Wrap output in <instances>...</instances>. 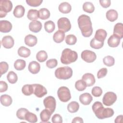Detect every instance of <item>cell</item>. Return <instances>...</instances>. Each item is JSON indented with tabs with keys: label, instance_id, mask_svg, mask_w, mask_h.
I'll return each mask as SVG.
<instances>
[{
	"label": "cell",
	"instance_id": "1",
	"mask_svg": "<svg viewBox=\"0 0 123 123\" xmlns=\"http://www.w3.org/2000/svg\"><path fill=\"white\" fill-rule=\"evenodd\" d=\"M78 26L81 30L82 35L86 37H90L93 33L92 22L89 16L82 14L77 19Z\"/></svg>",
	"mask_w": 123,
	"mask_h": 123
},
{
	"label": "cell",
	"instance_id": "2",
	"mask_svg": "<svg viewBox=\"0 0 123 123\" xmlns=\"http://www.w3.org/2000/svg\"><path fill=\"white\" fill-rule=\"evenodd\" d=\"M92 110L96 116L99 119H103L112 116L114 114V111L111 108H105L102 104L99 101L94 103L92 106Z\"/></svg>",
	"mask_w": 123,
	"mask_h": 123
},
{
	"label": "cell",
	"instance_id": "3",
	"mask_svg": "<svg viewBox=\"0 0 123 123\" xmlns=\"http://www.w3.org/2000/svg\"><path fill=\"white\" fill-rule=\"evenodd\" d=\"M78 58V54L75 51L66 48L63 50L61 57V62L64 64H69L75 62Z\"/></svg>",
	"mask_w": 123,
	"mask_h": 123
},
{
	"label": "cell",
	"instance_id": "4",
	"mask_svg": "<svg viewBox=\"0 0 123 123\" xmlns=\"http://www.w3.org/2000/svg\"><path fill=\"white\" fill-rule=\"evenodd\" d=\"M73 75V70L69 66L61 67L55 71L56 77L59 79L66 80L70 78Z\"/></svg>",
	"mask_w": 123,
	"mask_h": 123
},
{
	"label": "cell",
	"instance_id": "5",
	"mask_svg": "<svg viewBox=\"0 0 123 123\" xmlns=\"http://www.w3.org/2000/svg\"><path fill=\"white\" fill-rule=\"evenodd\" d=\"M12 8V3L9 0L0 1V17H5L7 12H11Z\"/></svg>",
	"mask_w": 123,
	"mask_h": 123
},
{
	"label": "cell",
	"instance_id": "6",
	"mask_svg": "<svg viewBox=\"0 0 123 123\" xmlns=\"http://www.w3.org/2000/svg\"><path fill=\"white\" fill-rule=\"evenodd\" d=\"M57 94L59 99L63 102L68 101L71 98L70 90L64 86H61L58 89Z\"/></svg>",
	"mask_w": 123,
	"mask_h": 123
},
{
	"label": "cell",
	"instance_id": "7",
	"mask_svg": "<svg viewBox=\"0 0 123 123\" xmlns=\"http://www.w3.org/2000/svg\"><path fill=\"white\" fill-rule=\"evenodd\" d=\"M57 25L59 30L63 32H67L71 28L70 21L66 17L60 18L58 20Z\"/></svg>",
	"mask_w": 123,
	"mask_h": 123
},
{
	"label": "cell",
	"instance_id": "8",
	"mask_svg": "<svg viewBox=\"0 0 123 123\" xmlns=\"http://www.w3.org/2000/svg\"><path fill=\"white\" fill-rule=\"evenodd\" d=\"M117 99V96L113 92H108L106 93L102 99L103 103L107 106H110L114 104Z\"/></svg>",
	"mask_w": 123,
	"mask_h": 123
},
{
	"label": "cell",
	"instance_id": "9",
	"mask_svg": "<svg viewBox=\"0 0 123 123\" xmlns=\"http://www.w3.org/2000/svg\"><path fill=\"white\" fill-rule=\"evenodd\" d=\"M43 104L45 108L49 111L52 113L56 109V102L55 98L52 96H48L45 98L43 100Z\"/></svg>",
	"mask_w": 123,
	"mask_h": 123
},
{
	"label": "cell",
	"instance_id": "10",
	"mask_svg": "<svg viewBox=\"0 0 123 123\" xmlns=\"http://www.w3.org/2000/svg\"><path fill=\"white\" fill-rule=\"evenodd\" d=\"M81 58L86 62L91 63L94 62L96 58V53L89 50H85L81 53Z\"/></svg>",
	"mask_w": 123,
	"mask_h": 123
},
{
	"label": "cell",
	"instance_id": "11",
	"mask_svg": "<svg viewBox=\"0 0 123 123\" xmlns=\"http://www.w3.org/2000/svg\"><path fill=\"white\" fill-rule=\"evenodd\" d=\"M33 86V94L38 98H42L47 94L46 88L40 84H32Z\"/></svg>",
	"mask_w": 123,
	"mask_h": 123
},
{
	"label": "cell",
	"instance_id": "12",
	"mask_svg": "<svg viewBox=\"0 0 123 123\" xmlns=\"http://www.w3.org/2000/svg\"><path fill=\"white\" fill-rule=\"evenodd\" d=\"M1 43L4 48L11 49L13 46L14 41L12 37L11 36H6L2 38Z\"/></svg>",
	"mask_w": 123,
	"mask_h": 123
},
{
	"label": "cell",
	"instance_id": "13",
	"mask_svg": "<svg viewBox=\"0 0 123 123\" xmlns=\"http://www.w3.org/2000/svg\"><path fill=\"white\" fill-rule=\"evenodd\" d=\"M82 80L85 83L86 86H91L95 83V78L93 74L90 73H86L84 74Z\"/></svg>",
	"mask_w": 123,
	"mask_h": 123
},
{
	"label": "cell",
	"instance_id": "14",
	"mask_svg": "<svg viewBox=\"0 0 123 123\" xmlns=\"http://www.w3.org/2000/svg\"><path fill=\"white\" fill-rule=\"evenodd\" d=\"M12 29V25L7 20H1L0 21V31L2 33H8Z\"/></svg>",
	"mask_w": 123,
	"mask_h": 123
},
{
	"label": "cell",
	"instance_id": "15",
	"mask_svg": "<svg viewBox=\"0 0 123 123\" xmlns=\"http://www.w3.org/2000/svg\"><path fill=\"white\" fill-rule=\"evenodd\" d=\"M42 24L39 21H33L29 23V30L34 33H37L39 32L42 28Z\"/></svg>",
	"mask_w": 123,
	"mask_h": 123
},
{
	"label": "cell",
	"instance_id": "16",
	"mask_svg": "<svg viewBox=\"0 0 123 123\" xmlns=\"http://www.w3.org/2000/svg\"><path fill=\"white\" fill-rule=\"evenodd\" d=\"M93 100L92 96L88 93H85L79 96L80 102L85 105H89Z\"/></svg>",
	"mask_w": 123,
	"mask_h": 123
},
{
	"label": "cell",
	"instance_id": "17",
	"mask_svg": "<svg viewBox=\"0 0 123 123\" xmlns=\"http://www.w3.org/2000/svg\"><path fill=\"white\" fill-rule=\"evenodd\" d=\"M37 42V37L31 34H29L25 36V44L29 47H33L36 45Z\"/></svg>",
	"mask_w": 123,
	"mask_h": 123
},
{
	"label": "cell",
	"instance_id": "18",
	"mask_svg": "<svg viewBox=\"0 0 123 123\" xmlns=\"http://www.w3.org/2000/svg\"><path fill=\"white\" fill-rule=\"evenodd\" d=\"M29 71L32 74H37L40 69V66L38 62L36 61L31 62L28 67Z\"/></svg>",
	"mask_w": 123,
	"mask_h": 123
},
{
	"label": "cell",
	"instance_id": "19",
	"mask_svg": "<svg viewBox=\"0 0 123 123\" xmlns=\"http://www.w3.org/2000/svg\"><path fill=\"white\" fill-rule=\"evenodd\" d=\"M113 35L122 39L123 37V25L121 23H117L114 27Z\"/></svg>",
	"mask_w": 123,
	"mask_h": 123
},
{
	"label": "cell",
	"instance_id": "20",
	"mask_svg": "<svg viewBox=\"0 0 123 123\" xmlns=\"http://www.w3.org/2000/svg\"><path fill=\"white\" fill-rule=\"evenodd\" d=\"M107 35V32L104 29H99L96 31L94 38L98 41L104 42Z\"/></svg>",
	"mask_w": 123,
	"mask_h": 123
},
{
	"label": "cell",
	"instance_id": "21",
	"mask_svg": "<svg viewBox=\"0 0 123 123\" xmlns=\"http://www.w3.org/2000/svg\"><path fill=\"white\" fill-rule=\"evenodd\" d=\"M120 39L118 37L113 34L108 38V44L111 47H117L120 44Z\"/></svg>",
	"mask_w": 123,
	"mask_h": 123
},
{
	"label": "cell",
	"instance_id": "22",
	"mask_svg": "<svg viewBox=\"0 0 123 123\" xmlns=\"http://www.w3.org/2000/svg\"><path fill=\"white\" fill-rule=\"evenodd\" d=\"M106 16L109 21L111 22H114L117 19L118 14L116 10L114 9H110L107 12Z\"/></svg>",
	"mask_w": 123,
	"mask_h": 123
},
{
	"label": "cell",
	"instance_id": "23",
	"mask_svg": "<svg viewBox=\"0 0 123 123\" xmlns=\"http://www.w3.org/2000/svg\"><path fill=\"white\" fill-rule=\"evenodd\" d=\"M65 38L64 32L61 31H57L53 36V39L54 41L57 43H60L62 42Z\"/></svg>",
	"mask_w": 123,
	"mask_h": 123
},
{
	"label": "cell",
	"instance_id": "24",
	"mask_svg": "<svg viewBox=\"0 0 123 123\" xmlns=\"http://www.w3.org/2000/svg\"><path fill=\"white\" fill-rule=\"evenodd\" d=\"M52 113L48 110L44 109L40 113V119L43 123H48Z\"/></svg>",
	"mask_w": 123,
	"mask_h": 123
},
{
	"label": "cell",
	"instance_id": "25",
	"mask_svg": "<svg viewBox=\"0 0 123 123\" xmlns=\"http://www.w3.org/2000/svg\"><path fill=\"white\" fill-rule=\"evenodd\" d=\"M58 9L59 11L62 13H68L71 12L72 7L68 2H63L59 5Z\"/></svg>",
	"mask_w": 123,
	"mask_h": 123
},
{
	"label": "cell",
	"instance_id": "26",
	"mask_svg": "<svg viewBox=\"0 0 123 123\" xmlns=\"http://www.w3.org/2000/svg\"><path fill=\"white\" fill-rule=\"evenodd\" d=\"M25 12V9L24 7L21 5H19L15 7L13 14L16 18H21L24 16Z\"/></svg>",
	"mask_w": 123,
	"mask_h": 123
},
{
	"label": "cell",
	"instance_id": "27",
	"mask_svg": "<svg viewBox=\"0 0 123 123\" xmlns=\"http://www.w3.org/2000/svg\"><path fill=\"white\" fill-rule=\"evenodd\" d=\"M12 101L11 97L8 95L4 94L0 96V102L4 106H9L12 103Z\"/></svg>",
	"mask_w": 123,
	"mask_h": 123
},
{
	"label": "cell",
	"instance_id": "28",
	"mask_svg": "<svg viewBox=\"0 0 123 123\" xmlns=\"http://www.w3.org/2000/svg\"><path fill=\"white\" fill-rule=\"evenodd\" d=\"M18 54L20 57L23 58H27L30 56L31 51L29 49L24 46H22L18 49Z\"/></svg>",
	"mask_w": 123,
	"mask_h": 123
},
{
	"label": "cell",
	"instance_id": "29",
	"mask_svg": "<svg viewBox=\"0 0 123 123\" xmlns=\"http://www.w3.org/2000/svg\"><path fill=\"white\" fill-rule=\"evenodd\" d=\"M50 13L48 9L41 8L38 11V17L41 20H46L50 16Z\"/></svg>",
	"mask_w": 123,
	"mask_h": 123
},
{
	"label": "cell",
	"instance_id": "30",
	"mask_svg": "<svg viewBox=\"0 0 123 123\" xmlns=\"http://www.w3.org/2000/svg\"><path fill=\"white\" fill-rule=\"evenodd\" d=\"M79 108V105L76 101H72L67 105V110L71 113H75L78 111Z\"/></svg>",
	"mask_w": 123,
	"mask_h": 123
},
{
	"label": "cell",
	"instance_id": "31",
	"mask_svg": "<svg viewBox=\"0 0 123 123\" xmlns=\"http://www.w3.org/2000/svg\"><path fill=\"white\" fill-rule=\"evenodd\" d=\"M27 17L28 19L32 21H36L38 17V11L36 9H30L28 11Z\"/></svg>",
	"mask_w": 123,
	"mask_h": 123
},
{
	"label": "cell",
	"instance_id": "32",
	"mask_svg": "<svg viewBox=\"0 0 123 123\" xmlns=\"http://www.w3.org/2000/svg\"><path fill=\"white\" fill-rule=\"evenodd\" d=\"M25 65L26 62L25 61L22 59H18L14 63V67L18 71H21L24 69Z\"/></svg>",
	"mask_w": 123,
	"mask_h": 123
},
{
	"label": "cell",
	"instance_id": "33",
	"mask_svg": "<svg viewBox=\"0 0 123 123\" xmlns=\"http://www.w3.org/2000/svg\"><path fill=\"white\" fill-rule=\"evenodd\" d=\"M22 93L25 96H30L33 93L34 89L32 85L27 84L24 85L22 88Z\"/></svg>",
	"mask_w": 123,
	"mask_h": 123
},
{
	"label": "cell",
	"instance_id": "34",
	"mask_svg": "<svg viewBox=\"0 0 123 123\" xmlns=\"http://www.w3.org/2000/svg\"><path fill=\"white\" fill-rule=\"evenodd\" d=\"M83 10L88 13H92L95 10V7L92 3L90 2H86L83 5Z\"/></svg>",
	"mask_w": 123,
	"mask_h": 123
},
{
	"label": "cell",
	"instance_id": "35",
	"mask_svg": "<svg viewBox=\"0 0 123 123\" xmlns=\"http://www.w3.org/2000/svg\"><path fill=\"white\" fill-rule=\"evenodd\" d=\"M44 28L48 33H52L55 28V25L52 21H48L44 24Z\"/></svg>",
	"mask_w": 123,
	"mask_h": 123
},
{
	"label": "cell",
	"instance_id": "36",
	"mask_svg": "<svg viewBox=\"0 0 123 123\" xmlns=\"http://www.w3.org/2000/svg\"><path fill=\"white\" fill-rule=\"evenodd\" d=\"M36 58L38 62H42L47 59L48 54L45 50H40L37 53L36 55Z\"/></svg>",
	"mask_w": 123,
	"mask_h": 123
},
{
	"label": "cell",
	"instance_id": "37",
	"mask_svg": "<svg viewBox=\"0 0 123 123\" xmlns=\"http://www.w3.org/2000/svg\"><path fill=\"white\" fill-rule=\"evenodd\" d=\"M104 45V42H100L96 40L94 37L93 38L90 42V46L92 48L95 49H99L101 48Z\"/></svg>",
	"mask_w": 123,
	"mask_h": 123
},
{
	"label": "cell",
	"instance_id": "38",
	"mask_svg": "<svg viewBox=\"0 0 123 123\" xmlns=\"http://www.w3.org/2000/svg\"><path fill=\"white\" fill-rule=\"evenodd\" d=\"M7 79L10 83L13 84L17 82L18 77L16 74L13 71H10L7 75Z\"/></svg>",
	"mask_w": 123,
	"mask_h": 123
},
{
	"label": "cell",
	"instance_id": "39",
	"mask_svg": "<svg viewBox=\"0 0 123 123\" xmlns=\"http://www.w3.org/2000/svg\"><path fill=\"white\" fill-rule=\"evenodd\" d=\"M25 120L30 123H34L37 121V118L35 114L28 111L25 116Z\"/></svg>",
	"mask_w": 123,
	"mask_h": 123
},
{
	"label": "cell",
	"instance_id": "40",
	"mask_svg": "<svg viewBox=\"0 0 123 123\" xmlns=\"http://www.w3.org/2000/svg\"><path fill=\"white\" fill-rule=\"evenodd\" d=\"M103 62L105 65L110 67L113 66L114 64L115 60L113 57L108 55L105 57L103 59Z\"/></svg>",
	"mask_w": 123,
	"mask_h": 123
},
{
	"label": "cell",
	"instance_id": "41",
	"mask_svg": "<svg viewBox=\"0 0 123 123\" xmlns=\"http://www.w3.org/2000/svg\"><path fill=\"white\" fill-rule=\"evenodd\" d=\"M77 42L76 37L72 34L68 35L65 37V42L69 45H74Z\"/></svg>",
	"mask_w": 123,
	"mask_h": 123
},
{
	"label": "cell",
	"instance_id": "42",
	"mask_svg": "<svg viewBox=\"0 0 123 123\" xmlns=\"http://www.w3.org/2000/svg\"><path fill=\"white\" fill-rule=\"evenodd\" d=\"M28 111H29L26 109L20 108L17 110L16 112V116L18 119L24 120H25V116Z\"/></svg>",
	"mask_w": 123,
	"mask_h": 123
},
{
	"label": "cell",
	"instance_id": "43",
	"mask_svg": "<svg viewBox=\"0 0 123 123\" xmlns=\"http://www.w3.org/2000/svg\"><path fill=\"white\" fill-rule=\"evenodd\" d=\"M75 87L77 90L82 91L86 89V86L82 80H78L75 83Z\"/></svg>",
	"mask_w": 123,
	"mask_h": 123
},
{
	"label": "cell",
	"instance_id": "44",
	"mask_svg": "<svg viewBox=\"0 0 123 123\" xmlns=\"http://www.w3.org/2000/svg\"><path fill=\"white\" fill-rule=\"evenodd\" d=\"M91 93L93 96L99 97L102 94V90L99 86H94L91 90Z\"/></svg>",
	"mask_w": 123,
	"mask_h": 123
},
{
	"label": "cell",
	"instance_id": "45",
	"mask_svg": "<svg viewBox=\"0 0 123 123\" xmlns=\"http://www.w3.org/2000/svg\"><path fill=\"white\" fill-rule=\"evenodd\" d=\"M57 64H58V62H57V60L55 59H49L46 62V66L48 68L50 69L56 67Z\"/></svg>",
	"mask_w": 123,
	"mask_h": 123
},
{
	"label": "cell",
	"instance_id": "46",
	"mask_svg": "<svg viewBox=\"0 0 123 123\" xmlns=\"http://www.w3.org/2000/svg\"><path fill=\"white\" fill-rule=\"evenodd\" d=\"M9 68L8 64L5 62H1L0 63V75L6 73Z\"/></svg>",
	"mask_w": 123,
	"mask_h": 123
},
{
	"label": "cell",
	"instance_id": "47",
	"mask_svg": "<svg viewBox=\"0 0 123 123\" xmlns=\"http://www.w3.org/2000/svg\"><path fill=\"white\" fill-rule=\"evenodd\" d=\"M42 0H26L27 4L32 7H37L42 3Z\"/></svg>",
	"mask_w": 123,
	"mask_h": 123
},
{
	"label": "cell",
	"instance_id": "48",
	"mask_svg": "<svg viewBox=\"0 0 123 123\" xmlns=\"http://www.w3.org/2000/svg\"><path fill=\"white\" fill-rule=\"evenodd\" d=\"M107 69L106 68H102L100 69L97 73V77L98 78L100 79L105 77L107 74Z\"/></svg>",
	"mask_w": 123,
	"mask_h": 123
},
{
	"label": "cell",
	"instance_id": "49",
	"mask_svg": "<svg viewBox=\"0 0 123 123\" xmlns=\"http://www.w3.org/2000/svg\"><path fill=\"white\" fill-rule=\"evenodd\" d=\"M51 120L53 123H62V117L59 114H55L52 116Z\"/></svg>",
	"mask_w": 123,
	"mask_h": 123
},
{
	"label": "cell",
	"instance_id": "50",
	"mask_svg": "<svg viewBox=\"0 0 123 123\" xmlns=\"http://www.w3.org/2000/svg\"><path fill=\"white\" fill-rule=\"evenodd\" d=\"M8 89V85L7 84L3 81H0V92L2 93L5 92Z\"/></svg>",
	"mask_w": 123,
	"mask_h": 123
},
{
	"label": "cell",
	"instance_id": "51",
	"mask_svg": "<svg viewBox=\"0 0 123 123\" xmlns=\"http://www.w3.org/2000/svg\"><path fill=\"white\" fill-rule=\"evenodd\" d=\"M99 2L101 6L104 8L109 7L111 4V1L110 0H100Z\"/></svg>",
	"mask_w": 123,
	"mask_h": 123
},
{
	"label": "cell",
	"instance_id": "52",
	"mask_svg": "<svg viewBox=\"0 0 123 123\" xmlns=\"http://www.w3.org/2000/svg\"><path fill=\"white\" fill-rule=\"evenodd\" d=\"M84 122L83 119L80 117H76L74 118L72 121L73 123H83Z\"/></svg>",
	"mask_w": 123,
	"mask_h": 123
},
{
	"label": "cell",
	"instance_id": "53",
	"mask_svg": "<svg viewBox=\"0 0 123 123\" xmlns=\"http://www.w3.org/2000/svg\"><path fill=\"white\" fill-rule=\"evenodd\" d=\"M122 119H123V115H120L118 116L116 119H115V123H122Z\"/></svg>",
	"mask_w": 123,
	"mask_h": 123
}]
</instances>
